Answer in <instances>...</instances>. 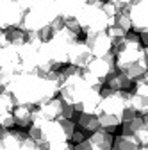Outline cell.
<instances>
[{
    "label": "cell",
    "mask_w": 148,
    "mask_h": 150,
    "mask_svg": "<svg viewBox=\"0 0 148 150\" xmlns=\"http://www.w3.org/2000/svg\"><path fill=\"white\" fill-rule=\"evenodd\" d=\"M63 84V70L52 68L48 73L41 75L36 71H20L16 73L9 86L4 91H9L14 104H27V105H39L55 95H59Z\"/></svg>",
    "instance_id": "1"
},
{
    "label": "cell",
    "mask_w": 148,
    "mask_h": 150,
    "mask_svg": "<svg viewBox=\"0 0 148 150\" xmlns=\"http://www.w3.org/2000/svg\"><path fill=\"white\" fill-rule=\"evenodd\" d=\"M114 54H116L118 70L128 75L132 81L139 79L148 68L144 57V45L141 43V38L137 36V32H128L114 47Z\"/></svg>",
    "instance_id": "2"
},
{
    "label": "cell",
    "mask_w": 148,
    "mask_h": 150,
    "mask_svg": "<svg viewBox=\"0 0 148 150\" xmlns=\"http://www.w3.org/2000/svg\"><path fill=\"white\" fill-rule=\"evenodd\" d=\"M57 16H61L55 0H32L23 18L20 22V29L25 32H41L43 29L50 27V23Z\"/></svg>",
    "instance_id": "3"
},
{
    "label": "cell",
    "mask_w": 148,
    "mask_h": 150,
    "mask_svg": "<svg viewBox=\"0 0 148 150\" xmlns=\"http://www.w3.org/2000/svg\"><path fill=\"white\" fill-rule=\"evenodd\" d=\"M89 91H97V89H91L87 86L86 77H84V68L70 64L68 68L63 70V84L59 89V95L64 102L75 107L79 102H82V98Z\"/></svg>",
    "instance_id": "4"
},
{
    "label": "cell",
    "mask_w": 148,
    "mask_h": 150,
    "mask_svg": "<svg viewBox=\"0 0 148 150\" xmlns=\"http://www.w3.org/2000/svg\"><path fill=\"white\" fill-rule=\"evenodd\" d=\"M127 105H130V91H116V89H102V102L100 112H111V115L121 116Z\"/></svg>",
    "instance_id": "5"
},
{
    "label": "cell",
    "mask_w": 148,
    "mask_h": 150,
    "mask_svg": "<svg viewBox=\"0 0 148 150\" xmlns=\"http://www.w3.org/2000/svg\"><path fill=\"white\" fill-rule=\"evenodd\" d=\"M86 70H87L89 73H93L95 77H98L102 82H105L111 75L118 71V66H116V54H114V52H109V54H105V55L93 57V59L87 63Z\"/></svg>",
    "instance_id": "6"
},
{
    "label": "cell",
    "mask_w": 148,
    "mask_h": 150,
    "mask_svg": "<svg viewBox=\"0 0 148 150\" xmlns=\"http://www.w3.org/2000/svg\"><path fill=\"white\" fill-rule=\"evenodd\" d=\"M84 43L89 47L93 57L98 55H105L109 52H114V43L111 40L107 30H95V32H86Z\"/></svg>",
    "instance_id": "7"
},
{
    "label": "cell",
    "mask_w": 148,
    "mask_h": 150,
    "mask_svg": "<svg viewBox=\"0 0 148 150\" xmlns=\"http://www.w3.org/2000/svg\"><path fill=\"white\" fill-rule=\"evenodd\" d=\"M23 9L16 0H0V27H20V22L23 18Z\"/></svg>",
    "instance_id": "8"
},
{
    "label": "cell",
    "mask_w": 148,
    "mask_h": 150,
    "mask_svg": "<svg viewBox=\"0 0 148 150\" xmlns=\"http://www.w3.org/2000/svg\"><path fill=\"white\" fill-rule=\"evenodd\" d=\"M128 16L134 32H148V0H137L128 7Z\"/></svg>",
    "instance_id": "9"
},
{
    "label": "cell",
    "mask_w": 148,
    "mask_h": 150,
    "mask_svg": "<svg viewBox=\"0 0 148 150\" xmlns=\"http://www.w3.org/2000/svg\"><path fill=\"white\" fill-rule=\"evenodd\" d=\"M0 68H2V71L20 73V50H18V47L7 43L6 47L0 48Z\"/></svg>",
    "instance_id": "10"
},
{
    "label": "cell",
    "mask_w": 148,
    "mask_h": 150,
    "mask_svg": "<svg viewBox=\"0 0 148 150\" xmlns=\"http://www.w3.org/2000/svg\"><path fill=\"white\" fill-rule=\"evenodd\" d=\"M130 105L136 109L139 116L148 115V84L136 82L134 93H130Z\"/></svg>",
    "instance_id": "11"
},
{
    "label": "cell",
    "mask_w": 148,
    "mask_h": 150,
    "mask_svg": "<svg viewBox=\"0 0 148 150\" xmlns=\"http://www.w3.org/2000/svg\"><path fill=\"white\" fill-rule=\"evenodd\" d=\"M93 59V54H91L89 47L84 41H77L75 45L71 47L70 55H68V64L79 66V68H86L87 63Z\"/></svg>",
    "instance_id": "12"
},
{
    "label": "cell",
    "mask_w": 148,
    "mask_h": 150,
    "mask_svg": "<svg viewBox=\"0 0 148 150\" xmlns=\"http://www.w3.org/2000/svg\"><path fill=\"white\" fill-rule=\"evenodd\" d=\"M100 102H102V91H89L87 95L75 105V112H91L98 115L100 112Z\"/></svg>",
    "instance_id": "13"
},
{
    "label": "cell",
    "mask_w": 148,
    "mask_h": 150,
    "mask_svg": "<svg viewBox=\"0 0 148 150\" xmlns=\"http://www.w3.org/2000/svg\"><path fill=\"white\" fill-rule=\"evenodd\" d=\"M32 115H34V105L18 104L13 109V116L18 127H29L32 123Z\"/></svg>",
    "instance_id": "14"
},
{
    "label": "cell",
    "mask_w": 148,
    "mask_h": 150,
    "mask_svg": "<svg viewBox=\"0 0 148 150\" xmlns=\"http://www.w3.org/2000/svg\"><path fill=\"white\" fill-rule=\"evenodd\" d=\"M86 2L87 0H55L61 16L64 18H75V14L86 6Z\"/></svg>",
    "instance_id": "15"
},
{
    "label": "cell",
    "mask_w": 148,
    "mask_h": 150,
    "mask_svg": "<svg viewBox=\"0 0 148 150\" xmlns=\"http://www.w3.org/2000/svg\"><path fill=\"white\" fill-rule=\"evenodd\" d=\"M105 82H107V88L116 89V91H128L132 88V84H134V81L128 77V75H125L123 71H120V70L111 75Z\"/></svg>",
    "instance_id": "16"
},
{
    "label": "cell",
    "mask_w": 148,
    "mask_h": 150,
    "mask_svg": "<svg viewBox=\"0 0 148 150\" xmlns=\"http://www.w3.org/2000/svg\"><path fill=\"white\" fill-rule=\"evenodd\" d=\"M93 141V145L98 148V150H113L114 146V138H113V132H107L105 129H98L95 130L89 138Z\"/></svg>",
    "instance_id": "17"
},
{
    "label": "cell",
    "mask_w": 148,
    "mask_h": 150,
    "mask_svg": "<svg viewBox=\"0 0 148 150\" xmlns=\"http://www.w3.org/2000/svg\"><path fill=\"white\" fill-rule=\"evenodd\" d=\"M77 125H79L82 130H86V132H91V134H93L95 130L102 129V127H100L98 115H91V112H79Z\"/></svg>",
    "instance_id": "18"
},
{
    "label": "cell",
    "mask_w": 148,
    "mask_h": 150,
    "mask_svg": "<svg viewBox=\"0 0 148 150\" xmlns=\"http://www.w3.org/2000/svg\"><path fill=\"white\" fill-rule=\"evenodd\" d=\"M114 148L118 150H141V143L136 136L121 134L114 138Z\"/></svg>",
    "instance_id": "19"
},
{
    "label": "cell",
    "mask_w": 148,
    "mask_h": 150,
    "mask_svg": "<svg viewBox=\"0 0 148 150\" xmlns=\"http://www.w3.org/2000/svg\"><path fill=\"white\" fill-rule=\"evenodd\" d=\"M98 120H100V127L105 129L107 132H114V130L123 123L121 116L111 115V112H98Z\"/></svg>",
    "instance_id": "20"
},
{
    "label": "cell",
    "mask_w": 148,
    "mask_h": 150,
    "mask_svg": "<svg viewBox=\"0 0 148 150\" xmlns=\"http://www.w3.org/2000/svg\"><path fill=\"white\" fill-rule=\"evenodd\" d=\"M6 30H7V40H9L11 45H14V47L20 48V47L27 41V32L22 30L20 27H9V29H6Z\"/></svg>",
    "instance_id": "21"
},
{
    "label": "cell",
    "mask_w": 148,
    "mask_h": 150,
    "mask_svg": "<svg viewBox=\"0 0 148 150\" xmlns=\"http://www.w3.org/2000/svg\"><path fill=\"white\" fill-rule=\"evenodd\" d=\"M143 129V116H136L128 122L121 123V134H128V136H137V132Z\"/></svg>",
    "instance_id": "22"
},
{
    "label": "cell",
    "mask_w": 148,
    "mask_h": 150,
    "mask_svg": "<svg viewBox=\"0 0 148 150\" xmlns=\"http://www.w3.org/2000/svg\"><path fill=\"white\" fill-rule=\"evenodd\" d=\"M111 25H116V27H120L127 32H130L132 30V22H130V16H128V11H118Z\"/></svg>",
    "instance_id": "23"
},
{
    "label": "cell",
    "mask_w": 148,
    "mask_h": 150,
    "mask_svg": "<svg viewBox=\"0 0 148 150\" xmlns=\"http://www.w3.org/2000/svg\"><path fill=\"white\" fill-rule=\"evenodd\" d=\"M59 122H61V125H63V130H64L66 138H68V139H71L73 132H75V122H73L71 118H61Z\"/></svg>",
    "instance_id": "24"
},
{
    "label": "cell",
    "mask_w": 148,
    "mask_h": 150,
    "mask_svg": "<svg viewBox=\"0 0 148 150\" xmlns=\"http://www.w3.org/2000/svg\"><path fill=\"white\" fill-rule=\"evenodd\" d=\"M48 150H75V146L70 143V139H66V141L50 143V145H48Z\"/></svg>",
    "instance_id": "25"
},
{
    "label": "cell",
    "mask_w": 148,
    "mask_h": 150,
    "mask_svg": "<svg viewBox=\"0 0 148 150\" xmlns=\"http://www.w3.org/2000/svg\"><path fill=\"white\" fill-rule=\"evenodd\" d=\"M136 116H137L136 109H134L132 105H127V107L123 109V112H121V122H128V120H132V118H136Z\"/></svg>",
    "instance_id": "26"
},
{
    "label": "cell",
    "mask_w": 148,
    "mask_h": 150,
    "mask_svg": "<svg viewBox=\"0 0 148 150\" xmlns=\"http://www.w3.org/2000/svg\"><path fill=\"white\" fill-rule=\"evenodd\" d=\"M75 150H98V148L93 145L91 139H84V141H80V143L75 145Z\"/></svg>",
    "instance_id": "27"
},
{
    "label": "cell",
    "mask_w": 148,
    "mask_h": 150,
    "mask_svg": "<svg viewBox=\"0 0 148 150\" xmlns=\"http://www.w3.org/2000/svg\"><path fill=\"white\" fill-rule=\"evenodd\" d=\"M7 43H9V40H7V30L0 27V48H2V47H6Z\"/></svg>",
    "instance_id": "28"
},
{
    "label": "cell",
    "mask_w": 148,
    "mask_h": 150,
    "mask_svg": "<svg viewBox=\"0 0 148 150\" xmlns=\"http://www.w3.org/2000/svg\"><path fill=\"white\" fill-rule=\"evenodd\" d=\"M84 139H86V136L80 132V130H75V132H73V136H71V141L75 143V145L80 143V141H84Z\"/></svg>",
    "instance_id": "29"
},
{
    "label": "cell",
    "mask_w": 148,
    "mask_h": 150,
    "mask_svg": "<svg viewBox=\"0 0 148 150\" xmlns=\"http://www.w3.org/2000/svg\"><path fill=\"white\" fill-rule=\"evenodd\" d=\"M143 129H144V130H148V115H144V116H143Z\"/></svg>",
    "instance_id": "30"
},
{
    "label": "cell",
    "mask_w": 148,
    "mask_h": 150,
    "mask_svg": "<svg viewBox=\"0 0 148 150\" xmlns=\"http://www.w3.org/2000/svg\"><path fill=\"white\" fill-rule=\"evenodd\" d=\"M144 57H146V63H148V47H144Z\"/></svg>",
    "instance_id": "31"
},
{
    "label": "cell",
    "mask_w": 148,
    "mask_h": 150,
    "mask_svg": "<svg viewBox=\"0 0 148 150\" xmlns=\"http://www.w3.org/2000/svg\"><path fill=\"white\" fill-rule=\"evenodd\" d=\"M134 2H137V0H128V4H130V6H132Z\"/></svg>",
    "instance_id": "32"
},
{
    "label": "cell",
    "mask_w": 148,
    "mask_h": 150,
    "mask_svg": "<svg viewBox=\"0 0 148 150\" xmlns=\"http://www.w3.org/2000/svg\"><path fill=\"white\" fill-rule=\"evenodd\" d=\"M0 79H2V70H0Z\"/></svg>",
    "instance_id": "33"
},
{
    "label": "cell",
    "mask_w": 148,
    "mask_h": 150,
    "mask_svg": "<svg viewBox=\"0 0 148 150\" xmlns=\"http://www.w3.org/2000/svg\"><path fill=\"white\" fill-rule=\"evenodd\" d=\"M113 150H118V148H114V146H113Z\"/></svg>",
    "instance_id": "34"
}]
</instances>
